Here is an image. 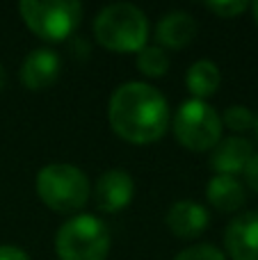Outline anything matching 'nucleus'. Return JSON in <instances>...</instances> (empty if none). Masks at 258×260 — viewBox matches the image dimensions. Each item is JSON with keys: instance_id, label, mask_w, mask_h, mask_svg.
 <instances>
[{"instance_id": "21", "label": "nucleus", "mask_w": 258, "mask_h": 260, "mask_svg": "<svg viewBox=\"0 0 258 260\" xmlns=\"http://www.w3.org/2000/svg\"><path fill=\"white\" fill-rule=\"evenodd\" d=\"M5 82H7V71H5V67L0 64V91L5 89Z\"/></svg>"}, {"instance_id": "23", "label": "nucleus", "mask_w": 258, "mask_h": 260, "mask_svg": "<svg viewBox=\"0 0 258 260\" xmlns=\"http://www.w3.org/2000/svg\"><path fill=\"white\" fill-rule=\"evenodd\" d=\"M254 126H256V135H258V119H256V123H254Z\"/></svg>"}, {"instance_id": "1", "label": "nucleus", "mask_w": 258, "mask_h": 260, "mask_svg": "<svg viewBox=\"0 0 258 260\" xmlns=\"http://www.w3.org/2000/svg\"><path fill=\"white\" fill-rule=\"evenodd\" d=\"M108 121L131 144L158 142L169 128V103L149 82H123L110 96Z\"/></svg>"}, {"instance_id": "10", "label": "nucleus", "mask_w": 258, "mask_h": 260, "mask_svg": "<svg viewBox=\"0 0 258 260\" xmlns=\"http://www.w3.org/2000/svg\"><path fill=\"white\" fill-rule=\"evenodd\" d=\"M165 224L178 240H195L208 229L210 215L204 206L187 199V201H176L169 206Z\"/></svg>"}, {"instance_id": "8", "label": "nucleus", "mask_w": 258, "mask_h": 260, "mask_svg": "<svg viewBox=\"0 0 258 260\" xmlns=\"http://www.w3.org/2000/svg\"><path fill=\"white\" fill-rule=\"evenodd\" d=\"M62 73V57L50 48H35L32 53L25 55L18 78L30 91H41L55 85Z\"/></svg>"}, {"instance_id": "4", "label": "nucleus", "mask_w": 258, "mask_h": 260, "mask_svg": "<svg viewBox=\"0 0 258 260\" xmlns=\"http://www.w3.org/2000/svg\"><path fill=\"white\" fill-rule=\"evenodd\" d=\"M112 247L108 226L94 215H76L55 233L59 260H105Z\"/></svg>"}, {"instance_id": "18", "label": "nucleus", "mask_w": 258, "mask_h": 260, "mask_svg": "<svg viewBox=\"0 0 258 260\" xmlns=\"http://www.w3.org/2000/svg\"><path fill=\"white\" fill-rule=\"evenodd\" d=\"M206 7H208L213 14L222 16V18H233V16H238V14L245 12L249 5H247L245 0H231V3H208Z\"/></svg>"}, {"instance_id": "20", "label": "nucleus", "mask_w": 258, "mask_h": 260, "mask_svg": "<svg viewBox=\"0 0 258 260\" xmlns=\"http://www.w3.org/2000/svg\"><path fill=\"white\" fill-rule=\"evenodd\" d=\"M0 260H30L27 253L18 247H12V244H3L0 247Z\"/></svg>"}, {"instance_id": "6", "label": "nucleus", "mask_w": 258, "mask_h": 260, "mask_svg": "<svg viewBox=\"0 0 258 260\" xmlns=\"http://www.w3.org/2000/svg\"><path fill=\"white\" fill-rule=\"evenodd\" d=\"M174 135L190 151H210L222 139V117L201 99L183 101L174 117Z\"/></svg>"}, {"instance_id": "16", "label": "nucleus", "mask_w": 258, "mask_h": 260, "mask_svg": "<svg viewBox=\"0 0 258 260\" xmlns=\"http://www.w3.org/2000/svg\"><path fill=\"white\" fill-rule=\"evenodd\" d=\"M222 123L227 126L229 130H236V133H245L249 130L251 126L256 123V117L247 105H229L224 110V117H222Z\"/></svg>"}, {"instance_id": "14", "label": "nucleus", "mask_w": 258, "mask_h": 260, "mask_svg": "<svg viewBox=\"0 0 258 260\" xmlns=\"http://www.w3.org/2000/svg\"><path fill=\"white\" fill-rule=\"evenodd\" d=\"M185 85H187V89L195 94V99L206 101L222 85L219 67L215 62H210V59H197L185 73Z\"/></svg>"}, {"instance_id": "7", "label": "nucleus", "mask_w": 258, "mask_h": 260, "mask_svg": "<svg viewBox=\"0 0 258 260\" xmlns=\"http://www.w3.org/2000/svg\"><path fill=\"white\" fill-rule=\"evenodd\" d=\"M135 197V180L123 169H110L94 185V203L101 212H119Z\"/></svg>"}, {"instance_id": "2", "label": "nucleus", "mask_w": 258, "mask_h": 260, "mask_svg": "<svg viewBox=\"0 0 258 260\" xmlns=\"http://www.w3.org/2000/svg\"><path fill=\"white\" fill-rule=\"evenodd\" d=\"M94 37L112 53H140L149 39V21L137 5L112 3L96 14Z\"/></svg>"}, {"instance_id": "9", "label": "nucleus", "mask_w": 258, "mask_h": 260, "mask_svg": "<svg viewBox=\"0 0 258 260\" xmlns=\"http://www.w3.org/2000/svg\"><path fill=\"white\" fill-rule=\"evenodd\" d=\"M224 247L233 260H258V212H242L227 226Z\"/></svg>"}, {"instance_id": "17", "label": "nucleus", "mask_w": 258, "mask_h": 260, "mask_svg": "<svg viewBox=\"0 0 258 260\" xmlns=\"http://www.w3.org/2000/svg\"><path fill=\"white\" fill-rule=\"evenodd\" d=\"M174 260H227V258L213 244H192V247L183 249Z\"/></svg>"}, {"instance_id": "22", "label": "nucleus", "mask_w": 258, "mask_h": 260, "mask_svg": "<svg viewBox=\"0 0 258 260\" xmlns=\"http://www.w3.org/2000/svg\"><path fill=\"white\" fill-rule=\"evenodd\" d=\"M251 14H254V21L258 25V0H256V3H251Z\"/></svg>"}, {"instance_id": "3", "label": "nucleus", "mask_w": 258, "mask_h": 260, "mask_svg": "<svg viewBox=\"0 0 258 260\" xmlns=\"http://www.w3.org/2000/svg\"><path fill=\"white\" fill-rule=\"evenodd\" d=\"M37 194L50 210L59 215H73L87 206L91 185L85 171L76 165L53 162L37 174Z\"/></svg>"}, {"instance_id": "13", "label": "nucleus", "mask_w": 258, "mask_h": 260, "mask_svg": "<svg viewBox=\"0 0 258 260\" xmlns=\"http://www.w3.org/2000/svg\"><path fill=\"white\" fill-rule=\"evenodd\" d=\"M206 199L210 201V206L217 208L222 212H236L238 208L245 203L247 194L242 183L236 176H222L215 174L210 178L208 187H206Z\"/></svg>"}, {"instance_id": "15", "label": "nucleus", "mask_w": 258, "mask_h": 260, "mask_svg": "<svg viewBox=\"0 0 258 260\" xmlns=\"http://www.w3.org/2000/svg\"><path fill=\"white\" fill-rule=\"evenodd\" d=\"M137 69L140 73H144L146 78H163L169 69V57L167 50L160 48V46H149L137 53Z\"/></svg>"}, {"instance_id": "5", "label": "nucleus", "mask_w": 258, "mask_h": 260, "mask_svg": "<svg viewBox=\"0 0 258 260\" xmlns=\"http://www.w3.org/2000/svg\"><path fill=\"white\" fill-rule=\"evenodd\" d=\"M18 12L25 25L46 41H64L82 21V5L73 0H23Z\"/></svg>"}, {"instance_id": "19", "label": "nucleus", "mask_w": 258, "mask_h": 260, "mask_svg": "<svg viewBox=\"0 0 258 260\" xmlns=\"http://www.w3.org/2000/svg\"><path fill=\"white\" fill-rule=\"evenodd\" d=\"M245 178H247V185H249L254 192H258V153L251 155L249 165L245 167Z\"/></svg>"}, {"instance_id": "12", "label": "nucleus", "mask_w": 258, "mask_h": 260, "mask_svg": "<svg viewBox=\"0 0 258 260\" xmlns=\"http://www.w3.org/2000/svg\"><path fill=\"white\" fill-rule=\"evenodd\" d=\"M197 37V23L187 12H169L158 21L155 27V39H158L160 48H172L181 50L192 44Z\"/></svg>"}, {"instance_id": "11", "label": "nucleus", "mask_w": 258, "mask_h": 260, "mask_svg": "<svg viewBox=\"0 0 258 260\" xmlns=\"http://www.w3.org/2000/svg\"><path fill=\"white\" fill-rule=\"evenodd\" d=\"M251 155H254V146H251L249 139L227 137V139H219V144L213 148L210 167L215 169V174L233 176L238 171H245Z\"/></svg>"}]
</instances>
